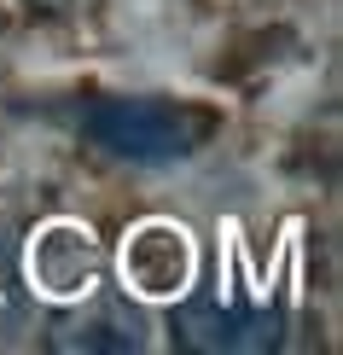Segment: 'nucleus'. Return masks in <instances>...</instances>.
Here are the masks:
<instances>
[{
  "label": "nucleus",
  "mask_w": 343,
  "mask_h": 355,
  "mask_svg": "<svg viewBox=\"0 0 343 355\" xmlns=\"http://www.w3.org/2000/svg\"><path fill=\"white\" fill-rule=\"evenodd\" d=\"M58 349H140L146 338H140V315L123 303H99V309H87L82 320H64L53 338Z\"/></svg>",
  "instance_id": "39448f33"
},
{
  "label": "nucleus",
  "mask_w": 343,
  "mask_h": 355,
  "mask_svg": "<svg viewBox=\"0 0 343 355\" xmlns=\"http://www.w3.org/2000/svg\"><path fill=\"white\" fill-rule=\"evenodd\" d=\"M87 135L128 164H175L198 146V116L163 99H105L87 111Z\"/></svg>",
  "instance_id": "f03ea898"
},
{
  "label": "nucleus",
  "mask_w": 343,
  "mask_h": 355,
  "mask_svg": "<svg viewBox=\"0 0 343 355\" xmlns=\"http://www.w3.org/2000/svg\"><path fill=\"white\" fill-rule=\"evenodd\" d=\"M186 233L175 227H146L128 245V279L140 291H181L186 286Z\"/></svg>",
  "instance_id": "20e7f679"
},
{
  "label": "nucleus",
  "mask_w": 343,
  "mask_h": 355,
  "mask_svg": "<svg viewBox=\"0 0 343 355\" xmlns=\"http://www.w3.org/2000/svg\"><path fill=\"white\" fill-rule=\"evenodd\" d=\"M175 332L186 349H210V355H250V349H274L279 344V309L256 297L250 286H204L175 309Z\"/></svg>",
  "instance_id": "f257e3e1"
},
{
  "label": "nucleus",
  "mask_w": 343,
  "mask_h": 355,
  "mask_svg": "<svg viewBox=\"0 0 343 355\" xmlns=\"http://www.w3.org/2000/svg\"><path fill=\"white\" fill-rule=\"evenodd\" d=\"M29 274H35V286H47L53 297H76V291H94L99 257H94V245H87V233L53 227V233L35 239V250H29Z\"/></svg>",
  "instance_id": "7ed1b4c3"
}]
</instances>
